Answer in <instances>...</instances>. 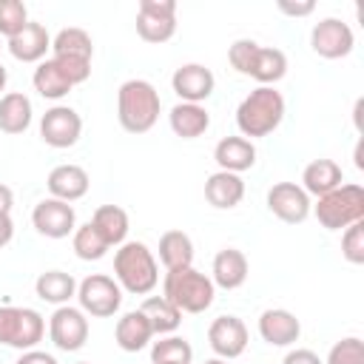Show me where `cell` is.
Masks as SVG:
<instances>
[{
    "mask_svg": "<svg viewBox=\"0 0 364 364\" xmlns=\"http://www.w3.org/2000/svg\"><path fill=\"white\" fill-rule=\"evenodd\" d=\"M282 364H324L313 350H307V347H296V350H290L284 358H282Z\"/></svg>",
    "mask_w": 364,
    "mask_h": 364,
    "instance_id": "60d3db41",
    "label": "cell"
},
{
    "mask_svg": "<svg viewBox=\"0 0 364 364\" xmlns=\"http://www.w3.org/2000/svg\"><path fill=\"white\" fill-rule=\"evenodd\" d=\"M256 51H259V43H256V40L242 37V40H236V43L228 48V63H230V65H233L239 74L250 77V68H253Z\"/></svg>",
    "mask_w": 364,
    "mask_h": 364,
    "instance_id": "74e56055",
    "label": "cell"
},
{
    "mask_svg": "<svg viewBox=\"0 0 364 364\" xmlns=\"http://www.w3.org/2000/svg\"><path fill=\"white\" fill-rule=\"evenodd\" d=\"M46 185H48V193H51L54 199L77 202V199H82V196L88 193L91 179H88V171H85V168L68 162V165H57V168H51Z\"/></svg>",
    "mask_w": 364,
    "mask_h": 364,
    "instance_id": "e0dca14e",
    "label": "cell"
},
{
    "mask_svg": "<svg viewBox=\"0 0 364 364\" xmlns=\"http://www.w3.org/2000/svg\"><path fill=\"white\" fill-rule=\"evenodd\" d=\"M71 247H74V253H77L82 262H100V259L111 250V245L100 236V230H97L91 222L80 225V228L71 233Z\"/></svg>",
    "mask_w": 364,
    "mask_h": 364,
    "instance_id": "d6a6232c",
    "label": "cell"
},
{
    "mask_svg": "<svg viewBox=\"0 0 364 364\" xmlns=\"http://www.w3.org/2000/svg\"><path fill=\"white\" fill-rule=\"evenodd\" d=\"M361 108H364V100H355V108H353V122L355 128L361 131Z\"/></svg>",
    "mask_w": 364,
    "mask_h": 364,
    "instance_id": "bcb514c9",
    "label": "cell"
},
{
    "mask_svg": "<svg viewBox=\"0 0 364 364\" xmlns=\"http://www.w3.org/2000/svg\"><path fill=\"white\" fill-rule=\"evenodd\" d=\"M171 88L179 97V102H199L202 105L216 88V77L202 63H185V65H179L173 71Z\"/></svg>",
    "mask_w": 364,
    "mask_h": 364,
    "instance_id": "5bb4252c",
    "label": "cell"
},
{
    "mask_svg": "<svg viewBox=\"0 0 364 364\" xmlns=\"http://www.w3.org/2000/svg\"><path fill=\"white\" fill-rule=\"evenodd\" d=\"M28 23V9L23 0H0V37L11 40Z\"/></svg>",
    "mask_w": 364,
    "mask_h": 364,
    "instance_id": "e575fe53",
    "label": "cell"
},
{
    "mask_svg": "<svg viewBox=\"0 0 364 364\" xmlns=\"http://www.w3.org/2000/svg\"><path fill=\"white\" fill-rule=\"evenodd\" d=\"M117 284L134 296H148L159 282V267L145 242H122L114 253Z\"/></svg>",
    "mask_w": 364,
    "mask_h": 364,
    "instance_id": "3957f363",
    "label": "cell"
},
{
    "mask_svg": "<svg viewBox=\"0 0 364 364\" xmlns=\"http://www.w3.org/2000/svg\"><path fill=\"white\" fill-rule=\"evenodd\" d=\"M139 310H142L145 318L151 321L154 336H171V333H176L179 324H182V313H179L165 296H148Z\"/></svg>",
    "mask_w": 364,
    "mask_h": 364,
    "instance_id": "83f0119b",
    "label": "cell"
},
{
    "mask_svg": "<svg viewBox=\"0 0 364 364\" xmlns=\"http://www.w3.org/2000/svg\"><path fill=\"white\" fill-rule=\"evenodd\" d=\"M205 364H228V361H225V358H208Z\"/></svg>",
    "mask_w": 364,
    "mask_h": 364,
    "instance_id": "681fc988",
    "label": "cell"
},
{
    "mask_svg": "<svg viewBox=\"0 0 364 364\" xmlns=\"http://www.w3.org/2000/svg\"><path fill=\"white\" fill-rule=\"evenodd\" d=\"M77 301L85 316L111 318L122 304V287L105 273H91L77 284Z\"/></svg>",
    "mask_w": 364,
    "mask_h": 364,
    "instance_id": "52a82bcc",
    "label": "cell"
},
{
    "mask_svg": "<svg viewBox=\"0 0 364 364\" xmlns=\"http://www.w3.org/2000/svg\"><path fill=\"white\" fill-rule=\"evenodd\" d=\"M6 48H9L11 57L20 60V63H43L46 54L51 51V37H48V31H46L43 23H31V20H28L26 28L17 31V34L9 40Z\"/></svg>",
    "mask_w": 364,
    "mask_h": 364,
    "instance_id": "2e32d148",
    "label": "cell"
},
{
    "mask_svg": "<svg viewBox=\"0 0 364 364\" xmlns=\"http://www.w3.org/2000/svg\"><path fill=\"white\" fill-rule=\"evenodd\" d=\"M151 338H154V327H151V321L145 318L142 310H128L125 316L117 318L114 341H117L119 350H125V353H139L142 347H148Z\"/></svg>",
    "mask_w": 364,
    "mask_h": 364,
    "instance_id": "ffe728a7",
    "label": "cell"
},
{
    "mask_svg": "<svg viewBox=\"0 0 364 364\" xmlns=\"http://www.w3.org/2000/svg\"><path fill=\"white\" fill-rule=\"evenodd\" d=\"M31 100L23 91H9L0 97V131L3 134H23L31 125Z\"/></svg>",
    "mask_w": 364,
    "mask_h": 364,
    "instance_id": "cb8c5ba5",
    "label": "cell"
},
{
    "mask_svg": "<svg viewBox=\"0 0 364 364\" xmlns=\"http://www.w3.org/2000/svg\"><path fill=\"white\" fill-rule=\"evenodd\" d=\"M287 74V57L282 48H264L259 46L256 51V60H253V68H250V77L262 85H276L282 77Z\"/></svg>",
    "mask_w": 364,
    "mask_h": 364,
    "instance_id": "f546056e",
    "label": "cell"
},
{
    "mask_svg": "<svg viewBox=\"0 0 364 364\" xmlns=\"http://www.w3.org/2000/svg\"><path fill=\"white\" fill-rule=\"evenodd\" d=\"M259 336L270 347H290L301 336V321L284 307H270L259 316Z\"/></svg>",
    "mask_w": 364,
    "mask_h": 364,
    "instance_id": "9a60e30c",
    "label": "cell"
},
{
    "mask_svg": "<svg viewBox=\"0 0 364 364\" xmlns=\"http://www.w3.org/2000/svg\"><path fill=\"white\" fill-rule=\"evenodd\" d=\"M31 82H34V91H37L40 97H46V100H63V97L74 88V85L63 77V71L54 65V60H51V57H48V60H43V63H37Z\"/></svg>",
    "mask_w": 364,
    "mask_h": 364,
    "instance_id": "4dcf8cb0",
    "label": "cell"
},
{
    "mask_svg": "<svg viewBox=\"0 0 364 364\" xmlns=\"http://www.w3.org/2000/svg\"><path fill=\"white\" fill-rule=\"evenodd\" d=\"M34 293H37L43 301H48V304L63 307V304H68V301L77 296V282H74V276L65 273V270H46V273L37 276Z\"/></svg>",
    "mask_w": 364,
    "mask_h": 364,
    "instance_id": "d4e9b609",
    "label": "cell"
},
{
    "mask_svg": "<svg viewBox=\"0 0 364 364\" xmlns=\"http://www.w3.org/2000/svg\"><path fill=\"white\" fill-rule=\"evenodd\" d=\"M213 159H216L219 171L242 173V171H250L256 165V145L245 136H225L216 142Z\"/></svg>",
    "mask_w": 364,
    "mask_h": 364,
    "instance_id": "d6986e66",
    "label": "cell"
},
{
    "mask_svg": "<svg viewBox=\"0 0 364 364\" xmlns=\"http://www.w3.org/2000/svg\"><path fill=\"white\" fill-rule=\"evenodd\" d=\"M205 199L208 205L219 208V210H230L245 199V182L239 173L230 171H216L208 176L205 182Z\"/></svg>",
    "mask_w": 364,
    "mask_h": 364,
    "instance_id": "44dd1931",
    "label": "cell"
},
{
    "mask_svg": "<svg viewBox=\"0 0 364 364\" xmlns=\"http://www.w3.org/2000/svg\"><path fill=\"white\" fill-rule=\"evenodd\" d=\"M247 327L239 316H219L208 327V344L216 353V358L233 361L247 350Z\"/></svg>",
    "mask_w": 364,
    "mask_h": 364,
    "instance_id": "4fadbf2b",
    "label": "cell"
},
{
    "mask_svg": "<svg viewBox=\"0 0 364 364\" xmlns=\"http://www.w3.org/2000/svg\"><path fill=\"white\" fill-rule=\"evenodd\" d=\"M341 256L350 264H364V219L344 228L341 233Z\"/></svg>",
    "mask_w": 364,
    "mask_h": 364,
    "instance_id": "8d00e7d4",
    "label": "cell"
},
{
    "mask_svg": "<svg viewBox=\"0 0 364 364\" xmlns=\"http://www.w3.org/2000/svg\"><path fill=\"white\" fill-rule=\"evenodd\" d=\"M11 205H14V193L9 185L0 182V213H11Z\"/></svg>",
    "mask_w": 364,
    "mask_h": 364,
    "instance_id": "f6af8a7d",
    "label": "cell"
},
{
    "mask_svg": "<svg viewBox=\"0 0 364 364\" xmlns=\"http://www.w3.org/2000/svg\"><path fill=\"white\" fill-rule=\"evenodd\" d=\"M77 364H91V361H77Z\"/></svg>",
    "mask_w": 364,
    "mask_h": 364,
    "instance_id": "f907efd6",
    "label": "cell"
},
{
    "mask_svg": "<svg viewBox=\"0 0 364 364\" xmlns=\"http://www.w3.org/2000/svg\"><path fill=\"white\" fill-rule=\"evenodd\" d=\"M159 262L165 270L191 267L193 264V242L185 230H165L159 236Z\"/></svg>",
    "mask_w": 364,
    "mask_h": 364,
    "instance_id": "484cf974",
    "label": "cell"
},
{
    "mask_svg": "<svg viewBox=\"0 0 364 364\" xmlns=\"http://www.w3.org/2000/svg\"><path fill=\"white\" fill-rule=\"evenodd\" d=\"M48 338L63 353H77L88 341V318L80 307L63 304L48 318Z\"/></svg>",
    "mask_w": 364,
    "mask_h": 364,
    "instance_id": "ba28073f",
    "label": "cell"
},
{
    "mask_svg": "<svg viewBox=\"0 0 364 364\" xmlns=\"http://www.w3.org/2000/svg\"><path fill=\"white\" fill-rule=\"evenodd\" d=\"M14 364H57V358L51 353H43V350H26Z\"/></svg>",
    "mask_w": 364,
    "mask_h": 364,
    "instance_id": "7bdbcfd3",
    "label": "cell"
},
{
    "mask_svg": "<svg viewBox=\"0 0 364 364\" xmlns=\"http://www.w3.org/2000/svg\"><path fill=\"white\" fill-rule=\"evenodd\" d=\"M60 54H68V57H85V60H91V57H94L91 34H88L85 28H77V26L60 28V31L51 37V57H60Z\"/></svg>",
    "mask_w": 364,
    "mask_h": 364,
    "instance_id": "f1b7e54d",
    "label": "cell"
},
{
    "mask_svg": "<svg viewBox=\"0 0 364 364\" xmlns=\"http://www.w3.org/2000/svg\"><path fill=\"white\" fill-rule=\"evenodd\" d=\"M193 347L182 336H159L151 344V364H191Z\"/></svg>",
    "mask_w": 364,
    "mask_h": 364,
    "instance_id": "1f68e13d",
    "label": "cell"
},
{
    "mask_svg": "<svg viewBox=\"0 0 364 364\" xmlns=\"http://www.w3.org/2000/svg\"><path fill=\"white\" fill-rule=\"evenodd\" d=\"M284 119V97L273 85L253 88L236 108V125L239 134L247 139H259L273 134Z\"/></svg>",
    "mask_w": 364,
    "mask_h": 364,
    "instance_id": "7a4b0ae2",
    "label": "cell"
},
{
    "mask_svg": "<svg viewBox=\"0 0 364 364\" xmlns=\"http://www.w3.org/2000/svg\"><path fill=\"white\" fill-rule=\"evenodd\" d=\"M91 225L100 230V236L111 245V247H119L128 236V213L119 208V205H100L91 216Z\"/></svg>",
    "mask_w": 364,
    "mask_h": 364,
    "instance_id": "4316f807",
    "label": "cell"
},
{
    "mask_svg": "<svg viewBox=\"0 0 364 364\" xmlns=\"http://www.w3.org/2000/svg\"><path fill=\"white\" fill-rule=\"evenodd\" d=\"M0 51H3V40H0Z\"/></svg>",
    "mask_w": 364,
    "mask_h": 364,
    "instance_id": "816d5d0a",
    "label": "cell"
},
{
    "mask_svg": "<svg viewBox=\"0 0 364 364\" xmlns=\"http://www.w3.org/2000/svg\"><path fill=\"white\" fill-rule=\"evenodd\" d=\"M136 34L145 43H168L176 34V17H151L136 11Z\"/></svg>",
    "mask_w": 364,
    "mask_h": 364,
    "instance_id": "836d02e7",
    "label": "cell"
},
{
    "mask_svg": "<svg viewBox=\"0 0 364 364\" xmlns=\"http://www.w3.org/2000/svg\"><path fill=\"white\" fill-rule=\"evenodd\" d=\"M6 82H9V71H6L3 65H0V91L6 88Z\"/></svg>",
    "mask_w": 364,
    "mask_h": 364,
    "instance_id": "c3c4849f",
    "label": "cell"
},
{
    "mask_svg": "<svg viewBox=\"0 0 364 364\" xmlns=\"http://www.w3.org/2000/svg\"><path fill=\"white\" fill-rule=\"evenodd\" d=\"M54 65L63 71V77L71 82V85H80L91 77V60L85 57H68V54H60V57H51Z\"/></svg>",
    "mask_w": 364,
    "mask_h": 364,
    "instance_id": "f35d334b",
    "label": "cell"
},
{
    "mask_svg": "<svg viewBox=\"0 0 364 364\" xmlns=\"http://www.w3.org/2000/svg\"><path fill=\"white\" fill-rule=\"evenodd\" d=\"M31 225L40 236L46 239H65L68 233L77 230V213H74V205L71 202H63V199H40L31 210Z\"/></svg>",
    "mask_w": 364,
    "mask_h": 364,
    "instance_id": "9c48e42d",
    "label": "cell"
},
{
    "mask_svg": "<svg viewBox=\"0 0 364 364\" xmlns=\"http://www.w3.org/2000/svg\"><path fill=\"white\" fill-rule=\"evenodd\" d=\"M355 168H364V159H361V142L355 145Z\"/></svg>",
    "mask_w": 364,
    "mask_h": 364,
    "instance_id": "7dc6e473",
    "label": "cell"
},
{
    "mask_svg": "<svg viewBox=\"0 0 364 364\" xmlns=\"http://www.w3.org/2000/svg\"><path fill=\"white\" fill-rule=\"evenodd\" d=\"M310 196L296 182H276L267 191V210L287 225H301L310 216Z\"/></svg>",
    "mask_w": 364,
    "mask_h": 364,
    "instance_id": "7c38bea8",
    "label": "cell"
},
{
    "mask_svg": "<svg viewBox=\"0 0 364 364\" xmlns=\"http://www.w3.org/2000/svg\"><path fill=\"white\" fill-rule=\"evenodd\" d=\"M324 364H364V341L358 336H347L336 341L327 353Z\"/></svg>",
    "mask_w": 364,
    "mask_h": 364,
    "instance_id": "d590c367",
    "label": "cell"
},
{
    "mask_svg": "<svg viewBox=\"0 0 364 364\" xmlns=\"http://www.w3.org/2000/svg\"><path fill=\"white\" fill-rule=\"evenodd\" d=\"M355 37L353 28L338 17H324L310 31V48L324 60H341L353 51Z\"/></svg>",
    "mask_w": 364,
    "mask_h": 364,
    "instance_id": "8fae6325",
    "label": "cell"
},
{
    "mask_svg": "<svg viewBox=\"0 0 364 364\" xmlns=\"http://www.w3.org/2000/svg\"><path fill=\"white\" fill-rule=\"evenodd\" d=\"M139 14H151V17H176V3H173V0H139Z\"/></svg>",
    "mask_w": 364,
    "mask_h": 364,
    "instance_id": "ab89813d",
    "label": "cell"
},
{
    "mask_svg": "<svg viewBox=\"0 0 364 364\" xmlns=\"http://www.w3.org/2000/svg\"><path fill=\"white\" fill-rule=\"evenodd\" d=\"M316 3L313 0H304V3H287V0H279V11L282 14H290V17H307L313 14Z\"/></svg>",
    "mask_w": 364,
    "mask_h": 364,
    "instance_id": "b9f144b4",
    "label": "cell"
},
{
    "mask_svg": "<svg viewBox=\"0 0 364 364\" xmlns=\"http://www.w3.org/2000/svg\"><path fill=\"white\" fill-rule=\"evenodd\" d=\"M82 134V117L71 105H51L40 119V139L48 148H71Z\"/></svg>",
    "mask_w": 364,
    "mask_h": 364,
    "instance_id": "30bf717a",
    "label": "cell"
},
{
    "mask_svg": "<svg viewBox=\"0 0 364 364\" xmlns=\"http://www.w3.org/2000/svg\"><path fill=\"white\" fill-rule=\"evenodd\" d=\"M316 213L318 225L327 230H344L364 219V188L355 182L338 185L336 191L318 196V202L310 208Z\"/></svg>",
    "mask_w": 364,
    "mask_h": 364,
    "instance_id": "5b68a950",
    "label": "cell"
},
{
    "mask_svg": "<svg viewBox=\"0 0 364 364\" xmlns=\"http://www.w3.org/2000/svg\"><path fill=\"white\" fill-rule=\"evenodd\" d=\"M159 91L148 80H125L117 91V119L128 134H145L159 119Z\"/></svg>",
    "mask_w": 364,
    "mask_h": 364,
    "instance_id": "6da1fadb",
    "label": "cell"
},
{
    "mask_svg": "<svg viewBox=\"0 0 364 364\" xmlns=\"http://www.w3.org/2000/svg\"><path fill=\"white\" fill-rule=\"evenodd\" d=\"M247 256L236 247H222L213 256V267H210V282L222 290H239L247 282Z\"/></svg>",
    "mask_w": 364,
    "mask_h": 364,
    "instance_id": "ac0fdd59",
    "label": "cell"
},
{
    "mask_svg": "<svg viewBox=\"0 0 364 364\" xmlns=\"http://www.w3.org/2000/svg\"><path fill=\"white\" fill-rule=\"evenodd\" d=\"M171 131L182 139H196L210 128V114L199 102H176L168 114Z\"/></svg>",
    "mask_w": 364,
    "mask_h": 364,
    "instance_id": "603a6c76",
    "label": "cell"
},
{
    "mask_svg": "<svg viewBox=\"0 0 364 364\" xmlns=\"http://www.w3.org/2000/svg\"><path fill=\"white\" fill-rule=\"evenodd\" d=\"M341 182H344V171L336 159H313L301 171V188L307 196H316V199L336 191Z\"/></svg>",
    "mask_w": 364,
    "mask_h": 364,
    "instance_id": "7402d4cb",
    "label": "cell"
},
{
    "mask_svg": "<svg viewBox=\"0 0 364 364\" xmlns=\"http://www.w3.org/2000/svg\"><path fill=\"white\" fill-rule=\"evenodd\" d=\"M162 296L179 310V313H205L213 304L216 284L210 276L199 273L193 264L191 267H176L168 270L162 279Z\"/></svg>",
    "mask_w": 364,
    "mask_h": 364,
    "instance_id": "277c9868",
    "label": "cell"
},
{
    "mask_svg": "<svg viewBox=\"0 0 364 364\" xmlns=\"http://www.w3.org/2000/svg\"><path fill=\"white\" fill-rule=\"evenodd\" d=\"M14 236V222H11V213H0V247H6Z\"/></svg>",
    "mask_w": 364,
    "mask_h": 364,
    "instance_id": "ee69618b",
    "label": "cell"
},
{
    "mask_svg": "<svg viewBox=\"0 0 364 364\" xmlns=\"http://www.w3.org/2000/svg\"><path fill=\"white\" fill-rule=\"evenodd\" d=\"M46 336V318L34 307H0V344L20 353L34 350Z\"/></svg>",
    "mask_w": 364,
    "mask_h": 364,
    "instance_id": "8992f818",
    "label": "cell"
}]
</instances>
